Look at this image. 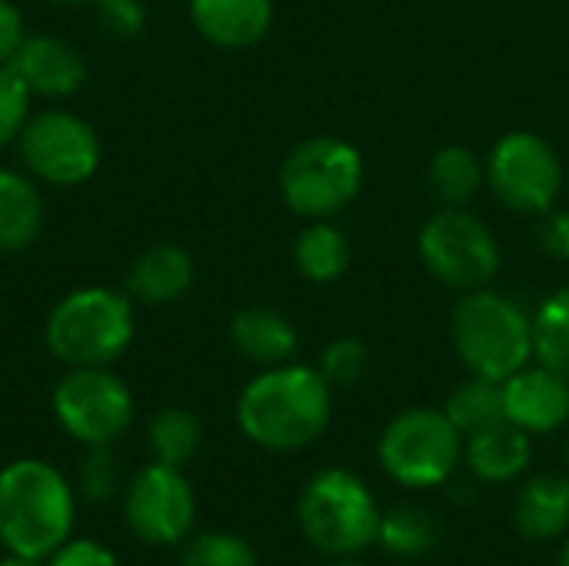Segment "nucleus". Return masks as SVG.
Here are the masks:
<instances>
[{
	"instance_id": "9",
	"label": "nucleus",
	"mask_w": 569,
	"mask_h": 566,
	"mask_svg": "<svg viewBox=\"0 0 569 566\" xmlns=\"http://www.w3.org/2000/svg\"><path fill=\"white\" fill-rule=\"evenodd\" d=\"M50 404L57 424L83 447L120 440L133 420V394L107 367H70Z\"/></svg>"
},
{
	"instance_id": "12",
	"label": "nucleus",
	"mask_w": 569,
	"mask_h": 566,
	"mask_svg": "<svg viewBox=\"0 0 569 566\" xmlns=\"http://www.w3.org/2000/svg\"><path fill=\"white\" fill-rule=\"evenodd\" d=\"M123 520L143 544H183L197 520V497L183 470L157 460L137 470L123 490Z\"/></svg>"
},
{
	"instance_id": "31",
	"label": "nucleus",
	"mask_w": 569,
	"mask_h": 566,
	"mask_svg": "<svg viewBox=\"0 0 569 566\" xmlns=\"http://www.w3.org/2000/svg\"><path fill=\"white\" fill-rule=\"evenodd\" d=\"M93 10H97V20L107 27V33L113 37H137L147 23V10H143V0H93Z\"/></svg>"
},
{
	"instance_id": "22",
	"label": "nucleus",
	"mask_w": 569,
	"mask_h": 566,
	"mask_svg": "<svg viewBox=\"0 0 569 566\" xmlns=\"http://www.w3.org/2000/svg\"><path fill=\"white\" fill-rule=\"evenodd\" d=\"M200 444H203V427H200L197 414H190L183 407H163L147 424V447L157 464L183 470L197 457Z\"/></svg>"
},
{
	"instance_id": "34",
	"label": "nucleus",
	"mask_w": 569,
	"mask_h": 566,
	"mask_svg": "<svg viewBox=\"0 0 569 566\" xmlns=\"http://www.w3.org/2000/svg\"><path fill=\"white\" fill-rule=\"evenodd\" d=\"M23 37H27L23 13L10 0H0V67L13 60V53L23 43Z\"/></svg>"
},
{
	"instance_id": "19",
	"label": "nucleus",
	"mask_w": 569,
	"mask_h": 566,
	"mask_svg": "<svg viewBox=\"0 0 569 566\" xmlns=\"http://www.w3.org/2000/svg\"><path fill=\"white\" fill-rule=\"evenodd\" d=\"M530 434L510 420L467 437V467L483 484H510L530 467Z\"/></svg>"
},
{
	"instance_id": "23",
	"label": "nucleus",
	"mask_w": 569,
	"mask_h": 566,
	"mask_svg": "<svg viewBox=\"0 0 569 566\" xmlns=\"http://www.w3.org/2000/svg\"><path fill=\"white\" fill-rule=\"evenodd\" d=\"M443 414L450 417V424L463 434V437H473V434H483L497 424L507 420V407H503V384L497 380H487V377H473L467 384H460Z\"/></svg>"
},
{
	"instance_id": "39",
	"label": "nucleus",
	"mask_w": 569,
	"mask_h": 566,
	"mask_svg": "<svg viewBox=\"0 0 569 566\" xmlns=\"http://www.w3.org/2000/svg\"><path fill=\"white\" fill-rule=\"evenodd\" d=\"M567 467H569V444H567Z\"/></svg>"
},
{
	"instance_id": "18",
	"label": "nucleus",
	"mask_w": 569,
	"mask_h": 566,
	"mask_svg": "<svg viewBox=\"0 0 569 566\" xmlns=\"http://www.w3.org/2000/svg\"><path fill=\"white\" fill-rule=\"evenodd\" d=\"M513 524L527 540H557L569 530V477L540 474L523 484L513 504Z\"/></svg>"
},
{
	"instance_id": "27",
	"label": "nucleus",
	"mask_w": 569,
	"mask_h": 566,
	"mask_svg": "<svg viewBox=\"0 0 569 566\" xmlns=\"http://www.w3.org/2000/svg\"><path fill=\"white\" fill-rule=\"evenodd\" d=\"M180 566H260L257 564V550L237 537V534H223V530H210L193 537L183 554Z\"/></svg>"
},
{
	"instance_id": "28",
	"label": "nucleus",
	"mask_w": 569,
	"mask_h": 566,
	"mask_svg": "<svg viewBox=\"0 0 569 566\" xmlns=\"http://www.w3.org/2000/svg\"><path fill=\"white\" fill-rule=\"evenodd\" d=\"M77 487L90 504H103L120 490V460L113 444H90L77 464Z\"/></svg>"
},
{
	"instance_id": "11",
	"label": "nucleus",
	"mask_w": 569,
	"mask_h": 566,
	"mask_svg": "<svg viewBox=\"0 0 569 566\" xmlns=\"http://www.w3.org/2000/svg\"><path fill=\"white\" fill-rule=\"evenodd\" d=\"M487 177L493 193L517 214H547L563 190V163L557 150L530 130H513L497 140L487 160Z\"/></svg>"
},
{
	"instance_id": "1",
	"label": "nucleus",
	"mask_w": 569,
	"mask_h": 566,
	"mask_svg": "<svg viewBox=\"0 0 569 566\" xmlns=\"http://www.w3.org/2000/svg\"><path fill=\"white\" fill-rule=\"evenodd\" d=\"M333 414L330 384L320 370L280 364L253 377L237 400V424L263 450L290 454L323 437Z\"/></svg>"
},
{
	"instance_id": "25",
	"label": "nucleus",
	"mask_w": 569,
	"mask_h": 566,
	"mask_svg": "<svg viewBox=\"0 0 569 566\" xmlns=\"http://www.w3.org/2000/svg\"><path fill=\"white\" fill-rule=\"evenodd\" d=\"M533 354L553 374L569 380V287L550 294L533 317Z\"/></svg>"
},
{
	"instance_id": "14",
	"label": "nucleus",
	"mask_w": 569,
	"mask_h": 566,
	"mask_svg": "<svg viewBox=\"0 0 569 566\" xmlns=\"http://www.w3.org/2000/svg\"><path fill=\"white\" fill-rule=\"evenodd\" d=\"M10 67L20 73L30 93L50 97V100L77 93L87 80L83 53L73 43L60 37H47V33H27Z\"/></svg>"
},
{
	"instance_id": "15",
	"label": "nucleus",
	"mask_w": 569,
	"mask_h": 566,
	"mask_svg": "<svg viewBox=\"0 0 569 566\" xmlns=\"http://www.w3.org/2000/svg\"><path fill=\"white\" fill-rule=\"evenodd\" d=\"M190 20L203 40L223 50H243L267 37L273 0H190Z\"/></svg>"
},
{
	"instance_id": "30",
	"label": "nucleus",
	"mask_w": 569,
	"mask_h": 566,
	"mask_svg": "<svg viewBox=\"0 0 569 566\" xmlns=\"http://www.w3.org/2000/svg\"><path fill=\"white\" fill-rule=\"evenodd\" d=\"M30 90L20 80V73L3 63L0 67V147L20 137L23 123L30 120Z\"/></svg>"
},
{
	"instance_id": "21",
	"label": "nucleus",
	"mask_w": 569,
	"mask_h": 566,
	"mask_svg": "<svg viewBox=\"0 0 569 566\" xmlns=\"http://www.w3.org/2000/svg\"><path fill=\"white\" fill-rule=\"evenodd\" d=\"M293 260L297 270L313 280V284H333L350 270L353 250L350 240L340 227L327 224V220H313L293 244Z\"/></svg>"
},
{
	"instance_id": "3",
	"label": "nucleus",
	"mask_w": 569,
	"mask_h": 566,
	"mask_svg": "<svg viewBox=\"0 0 569 566\" xmlns=\"http://www.w3.org/2000/svg\"><path fill=\"white\" fill-rule=\"evenodd\" d=\"M450 337L463 367L497 384L523 370L533 357V317L493 290H470L453 307Z\"/></svg>"
},
{
	"instance_id": "24",
	"label": "nucleus",
	"mask_w": 569,
	"mask_h": 566,
	"mask_svg": "<svg viewBox=\"0 0 569 566\" xmlns=\"http://www.w3.org/2000/svg\"><path fill=\"white\" fill-rule=\"evenodd\" d=\"M430 187L447 207H463L483 187V163L467 147H443L430 160Z\"/></svg>"
},
{
	"instance_id": "29",
	"label": "nucleus",
	"mask_w": 569,
	"mask_h": 566,
	"mask_svg": "<svg viewBox=\"0 0 569 566\" xmlns=\"http://www.w3.org/2000/svg\"><path fill=\"white\" fill-rule=\"evenodd\" d=\"M367 370H370V350L357 337L333 340L320 357V374L327 377L330 387H353L367 377Z\"/></svg>"
},
{
	"instance_id": "2",
	"label": "nucleus",
	"mask_w": 569,
	"mask_h": 566,
	"mask_svg": "<svg viewBox=\"0 0 569 566\" xmlns=\"http://www.w3.org/2000/svg\"><path fill=\"white\" fill-rule=\"evenodd\" d=\"M73 487L47 460L23 457L0 470V547L23 560H47L70 540Z\"/></svg>"
},
{
	"instance_id": "4",
	"label": "nucleus",
	"mask_w": 569,
	"mask_h": 566,
	"mask_svg": "<svg viewBox=\"0 0 569 566\" xmlns=\"http://www.w3.org/2000/svg\"><path fill=\"white\" fill-rule=\"evenodd\" d=\"M43 340L67 367H107L133 340V304L110 287H80L50 310Z\"/></svg>"
},
{
	"instance_id": "20",
	"label": "nucleus",
	"mask_w": 569,
	"mask_h": 566,
	"mask_svg": "<svg viewBox=\"0 0 569 566\" xmlns=\"http://www.w3.org/2000/svg\"><path fill=\"white\" fill-rule=\"evenodd\" d=\"M43 230V197L17 170H0V250L20 254Z\"/></svg>"
},
{
	"instance_id": "6",
	"label": "nucleus",
	"mask_w": 569,
	"mask_h": 566,
	"mask_svg": "<svg viewBox=\"0 0 569 566\" xmlns=\"http://www.w3.org/2000/svg\"><path fill=\"white\" fill-rule=\"evenodd\" d=\"M363 187V157L340 137L297 143L280 167V193L300 217L323 220L340 214Z\"/></svg>"
},
{
	"instance_id": "16",
	"label": "nucleus",
	"mask_w": 569,
	"mask_h": 566,
	"mask_svg": "<svg viewBox=\"0 0 569 566\" xmlns=\"http://www.w3.org/2000/svg\"><path fill=\"white\" fill-rule=\"evenodd\" d=\"M193 287V260L177 244H153L143 250L127 274V290L140 304L167 307Z\"/></svg>"
},
{
	"instance_id": "35",
	"label": "nucleus",
	"mask_w": 569,
	"mask_h": 566,
	"mask_svg": "<svg viewBox=\"0 0 569 566\" xmlns=\"http://www.w3.org/2000/svg\"><path fill=\"white\" fill-rule=\"evenodd\" d=\"M0 566H40V560H23V557H7V560H0Z\"/></svg>"
},
{
	"instance_id": "33",
	"label": "nucleus",
	"mask_w": 569,
	"mask_h": 566,
	"mask_svg": "<svg viewBox=\"0 0 569 566\" xmlns=\"http://www.w3.org/2000/svg\"><path fill=\"white\" fill-rule=\"evenodd\" d=\"M540 247L553 260H569V214L563 210H547L540 224Z\"/></svg>"
},
{
	"instance_id": "10",
	"label": "nucleus",
	"mask_w": 569,
	"mask_h": 566,
	"mask_svg": "<svg viewBox=\"0 0 569 566\" xmlns=\"http://www.w3.org/2000/svg\"><path fill=\"white\" fill-rule=\"evenodd\" d=\"M20 160L50 187H77L100 167V140L87 120L67 110H43L20 130Z\"/></svg>"
},
{
	"instance_id": "7",
	"label": "nucleus",
	"mask_w": 569,
	"mask_h": 566,
	"mask_svg": "<svg viewBox=\"0 0 569 566\" xmlns=\"http://www.w3.org/2000/svg\"><path fill=\"white\" fill-rule=\"evenodd\" d=\"M463 457V434L443 410L413 407L393 417L380 437L383 470L413 490L440 487L453 477Z\"/></svg>"
},
{
	"instance_id": "26",
	"label": "nucleus",
	"mask_w": 569,
	"mask_h": 566,
	"mask_svg": "<svg viewBox=\"0 0 569 566\" xmlns=\"http://www.w3.org/2000/svg\"><path fill=\"white\" fill-rule=\"evenodd\" d=\"M377 540L393 557H423L427 550L437 547L440 527H437V517L423 507H397L380 520Z\"/></svg>"
},
{
	"instance_id": "17",
	"label": "nucleus",
	"mask_w": 569,
	"mask_h": 566,
	"mask_svg": "<svg viewBox=\"0 0 569 566\" xmlns=\"http://www.w3.org/2000/svg\"><path fill=\"white\" fill-rule=\"evenodd\" d=\"M230 344L250 364L280 367L297 354V330L270 307H247L230 320Z\"/></svg>"
},
{
	"instance_id": "32",
	"label": "nucleus",
	"mask_w": 569,
	"mask_h": 566,
	"mask_svg": "<svg viewBox=\"0 0 569 566\" xmlns=\"http://www.w3.org/2000/svg\"><path fill=\"white\" fill-rule=\"evenodd\" d=\"M47 566H120L117 554L100 544V540H90V537H70L67 544H60L47 560Z\"/></svg>"
},
{
	"instance_id": "38",
	"label": "nucleus",
	"mask_w": 569,
	"mask_h": 566,
	"mask_svg": "<svg viewBox=\"0 0 569 566\" xmlns=\"http://www.w3.org/2000/svg\"><path fill=\"white\" fill-rule=\"evenodd\" d=\"M53 3H93V0H53Z\"/></svg>"
},
{
	"instance_id": "36",
	"label": "nucleus",
	"mask_w": 569,
	"mask_h": 566,
	"mask_svg": "<svg viewBox=\"0 0 569 566\" xmlns=\"http://www.w3.org/2000/svg\"><path fill=\"white\" fill-rule=\"evenodd\" d=\"M557 566H569V537L563 540V547H560V560H557Z\"/></svg>"
},
{
	"instance_id": "5",
	"label": "nucleus",
	"mask_w": 569,
	"mask_h": 566,
	"mask_svg": "<svg viewBox=\"0 0 569 566\" xmlns=\"http://www.w3.org/2000/svg\"><path fill=\"white\" fill-rule=\"evenodd\" d=\"M380 507L370 487L343 470H320L297 500V524L307 544L327 557H357L380 537Z\"/></svg>"
},
{
	"instance_id": "13",
	"label": "nucleus",
	"mask_w": 569,
	"mask_h": 566,
	"mask_svg": "<svg viewBox=\"0 0 569 566\" xmlns=\"http://www.w3.org/2000/svg\"><path fill=\"white\" fill-rule=\"evenodd\" d=\"M507 420L527 434H553L569 420V380L540 367H523L503 380Z\"/></svg>"
},
{
	"instance_id": "37",
	"label": "nucleus",
	"mask_w": 569,
	"mask_h": 566,
	"mask_svg": "<svg viewBox=\"0 0 569 566\" xmlns=\"http://www.w3.org/2000/svg\"><path fill=\"white\" fill-rule=\"evenodd\" d=\"M330 566H363V564H357L353 557H337V564H330Z\"/></svg>"
},
{
	"instance_id": "8",
	"label": "nucleus",
	"mask_w": 569,
	"mask_h": 566,
	"mask_svg": "<svg viewBox=\"0 0 569 566\" xmlns=\"http://www.w3.org/2000/svg\"><path fill=\"white\" fill-rule=\"evenodd\" d=\"M423 267L453 290H483L500 270V244L493 230L463 207L433 214L420 230Z\"/></svg>"
}]
</instances>
